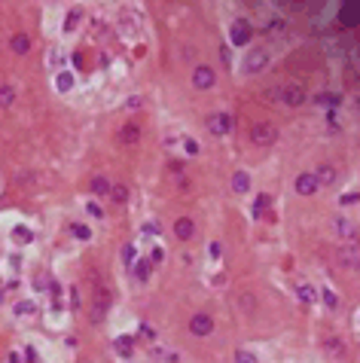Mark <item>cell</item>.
I'll list each match as a JSON object with an SVG mask.
<instances>
[{
	"mask_svg": "<svg viewBox=\"0 0 360 363\" xmlns=\"http://www.w3.org/2000/svg\"><path fill=\"white\" fill-rule=\"evenodd\" d=\"M134 275L141 278V281H147V278H150V263H147V259H144V263H137V266H134Z\"/></svg>",
	"mask_w": 360,
	"mask_h": 363,
	"instance_id": "28",
	"label": "cell"
},
{
	"mask_svg": "<svg viewBox=\"0 0 360 363\" xmlns=\"http://www.w3.org/2000/svg\"><path fill=\"white\" fill-rule=\"evenodd\" d=\"M232 189H235L238 196H241V192H247L250 189V174L247 171H235V174H232Z\"/></svg>",
	"mask_w": 360,
	"mask_h": 363,
	"instance_id": "13",
	"label": "cell"
},
{
	"mask_svg": "<svg viewBox=\"0 0 360 363\" xmlns=\"http://www.w3.org/2000/svg\"><path fill=\"white\" fill-rule=\"evenodd\" d=\"M208 251H211V256H214V259L223 256V254H220V251H223V247H220V241H211V247H208Z\"/></svg>",
	"mask_w": 360,
	"mask_h": 363,
	"instance_id": "37",
	"label": "cell"
},
{
	"mask_svg": "<svg viewBox=\"0 0 360 363\" xmlns=\"http://www.w3.org/2000/svg\"><path fill=\"white\" fill-rule=\"evenodd\" d=\"M318 104H339V98H333V95H318Z\"/></svg>",
	"mask_w": 360,
	"mask_h": 363,
	"instance_id": "38",
	"label": "cell"
},
{
	"mask_svg": "<svg viewBox=\"0 0 360 363\" xmlns=\"http://www.w3.org/2000/svg\"><path fill=\"white\" fill-rule=\"evenodd\" d=\"M71 232L79 238V241H89V238H92V229H89L86 223H74V226H71Z\"/></svg>",
	"mask_w": 360,
	"mask_h": 363,
	"instance_id": "22",
	"label": "cell"
},
{
	"mask_svg": "<svg viewBox=\"0 0 360 363\" xmlns=\"http://www.w3.org/2000/svg\"><path fill=\"white\" fill-rule=\"evenodd\" d=\"M315 180H318V186H321V183H323V186H327V183H336V168H333V165H321L318 171H315Z\"/></svg>",
	"mask_w": 360,
	"mask_h": 363,
	"instance_id": "12",
	"label": "cell"
},
{
	"mask_svg": "<svg viewBox=\"0 0 360 363\" xmlns=\"http://www.w3.org/2000/svg\"><path fill=\"white\" fill-rule=\"evenodd\" d=\"M250 34H253L250 21H247V18H235V21H232V28H229V40L235 43V46H247V43H250Z\"/></svg>",
	"mask_w": 360,
	"mask_h": 363,
	"instance_id": "3",
	"label": "cell"
},
{
	"mask_svg": "<svg viewBox=\"0 0 360 363\" xmlns=\"http://www.w3.org/2000/svg\"><path fill=\"white\" fill-rule=\"evenodd\" d=\"M89 214H92V217H98V220H101V217H104V208L98 205V201H89Z\"/></svg>",
	"mask_w": 360,
	"mask_h": 363,
	"instance_id": "34",
	"label": "cell"
},
{
	"mask_svg": "<svg viewBox=\"0 0 360 363\" xmlns=\"http://www.w3.org/2000/svg\"><path fill=\"white\" fill-rule=\"evenodd\" d=\"M110 196H113L116 205H125V201H129V186H125V183H116V186L110 189Z\"/></svg>",
	"mask_w": 360,
	"mask_h": 363,
	"instance_id": "19",
	"label": "cell"
},
{
	"mask_svg": "<svg viewBox=\"0 0 360 363\" xmlns=\"http://www.w3.org/2000/svg\"><path fill=\"white\" fill-rule=\"evenodd\" d=\"M13 235L19 238V241H31V238H34V232H28L25 226H16V232H13Z\"/></svg>",
	"mask_w": 360,
	"mask_h": 363,
	"instance_id": "31",
	"label": "cell"
},
{
	"mask_svg": "<svg viewBox=\"0 0 360 363\" xmlns=\"http://www.w3.org/2000/svg\"><path fill=\"white\" fill-rule=\"evenodd\" d=\"M281 101L287 107H303L305 104V89L299 83H290V86H281Z\"/></svg>",
	"mask_w": 360,
	"mask_h": 363,
	"instance_id": "4",
	"label": "cell"
},
{
	"mask_svg": "<svg viewBox=\"0 0 360 363\" xmlns=\"http://www.w3.org/2000/svg\"><path fill=\"white\" fill-rule=\"evenodd\" d=\"M137 138H141V128L137 126H122L119 128V141L122 144H137Z\"/></svg>",
	"mask_w": 360,
	"mask_h": 363,
	"instance_id": "15",
	"label": "cell"
},
{
	"mask_svg": "<svg viewBox=\"0 0 360 363\" xmlns=\"http://www.w3.org/2000/svg\"><path fill=\"white\" fill-rule=\"evenodd\" d=\"M141 333H144L147 339H156V330H150V327H147V324H141Z\"/></svg>",
	"mask_w": 360,
	"mask_h": 363,
	"instance_id": "40",
	"label": "cell"
},
{
	"mask_svg": "<svg viewBox=\"0 0 360 363\" xmlns=\"http://www.w3.org/2000/svg\"><path fill=\"white\" fill-rule=\"evenodd\" d=\"M323 305H327V309H339V299H336L333 290H323Z\"/></svg>",
	"mask_w": 360,
	"mask_h": 363,
	"instance_id": "29",
	"label": "cell"
},
{
	"mask_svg": "<svg viewBox=\"0 0 360 363\" xmlns=\"http://www.w3.org/2000/svg\"><path fill=\"white\" fill-rule=\"evenodd\" d=\"M34 311H37V305H34V302H19V305H16V314H19V317H28V314H34Z\"/></svg>",
	"mask_w": 360,
	"mask_h": 363,
	"instance_id": "27",
	"label": "cell"
},
{
	"mask_svg": "<svg viewBox=\"0 0 360 363\" xmlns=\"http://www.w3.org/2000/svg\"><path fill=\"white\" fill-rule=\"evenodd\" d=\"M214 83H217V73H214V67L199 64V67L192 71V86H195V89H202V92H205V89H211Z\"/></svg>",
	"mask_w": 360,
	"mask_h": 363,
	"instance_id": "5",
	"label": "cell"
},
{
	"mask_svg": "<svg viewBox=\"0 0 360 363\" xmlns=\"http://www.w3.org/2000/svg\"><path fill=\"white\" fill-rule=\"evenodd\" d=\"M9 363H21V360H19V357H16V354H13V357H9Z\"/></svg>",
	"mask_w": 360,
	"mask_h": 363,
	"instance_id": "42",
	"label": "cell"
},
{
	"mask_svg": "<svg viewBox=\"0 0 360 363\" xmlns=\"http://www.w3.org/2000/svg\"><path fill=\"white\" fill-rule=\"evenodd\" d=\"M183 150H187L189 156H199V144H195L192 138H187V141H183Z\"/></svg>",
	"mask_w": 360,
	"mask_h": 363,
	"instance_id": "32",
	"label": "cell"
},
{
	"mask_svg": "<svg viewBox=\"0 0 360 363\" xmlns=\"http://www.w3.org/2000/svg\"><path fill=\"white\" fill-rule=\"evenodd\" d=\"M220 55H223V64H229V61H232V52H229V46H220Z\"/></svg>",
	"mask_w": 360,
	"mask_h": 363,
	"instance_id": "39",
	"label": "cell"
},
{
	"mask_svg": "<svg viewBox=\"0 0 360 363\" xmlns=\"http://www.w3.org/2000/svg\"><path fill=\"white\" fill-rule=\"evenodd\" d=\"M269 205H272V196H269V192H260V196H257V201H253V214L260 217V214H263L265 208H269Z\"/></svg>",
	"mask_w": 360,
	"mask_h": 363,
	"instance_id": "20",
	"label": "cell"
},
{
	"mask_svg": "<svg viewBox=\"0 0 360 363\" xmlns=\"http://www.w3.org/2000/svg\"><path fill=\"white\" fill-rule=\"evenodd\" d=\"M141 104H144V98H141V95H132V98H125V110H137Z\"/></svg>",
	"mask_w": 360,
	"mask_h": 363,
	"instance_id": "30",
	"label": "cell"
},
{
	"mask_svg": "<svg viewBox=\"0 0 360 363\" xmlns=\"http://www.w3.org/2000/svg\"><path fill=\"white\" fill-rule=\"evenodd\" d=\"M162 254H165V251H162V247H156V251L150 254V259H147V263H150V266H153V263H162Z\"/></svg>",
	"mask_w": 360,
	"mask_h": 363,
	"instance_id": "35",
	"label": "cell"
},
{
	"mask_svg": "<svg viewBox=\"0 0 360 363\" xmlns=\"http://www.w3.org/2000/svg\"><path fill=\"white\" fill-rule=\"evenodd\" d=\"M25 357H28V363H37V354H34V348H25Z\"/></svg>",
	"mask_w": 360,
	"mask_h": 363,
	"instance_id": "41",
	"label": "cell"
},
{
	"mask_svg": "<svg viewBox=\"0 0 360 363\" xmlns=\"http://www.w3.org/2000/svg\"><path fill=\"white\" fill-rule=\"evenodd\" d=\"M134 259H137V251H134L132 244H125V247H122V263H125V266H134Z\"/></svg>",
	"mask_w": 360,
	"mask_h": 363,
	"instance_id": "25",
	"label": "cell"
},
{
	"mask_svg": "<svg viewBox=\"0 0 360 363\" xmlns=\"http://www.w3.org/2000/svg\"><path fill=\"white\" fill-rule=\"evenodd\" d=\"M336 232H339L342 238H354V235H357L354 223H351V220H345V217H339V220H336Z\"/></svg>",
	"mask_w": 360,
	"mask_h": 363,
	"instance_id": "17",
	"label": "cell"
},
{
	"mask_svg": "<svg viewBox=\"0 0 360 363\" xmlns=\"http://www.w3.org/2000/svg\"><path fill=\"white\" fill-rule=\"evenodd\" d=\"M174 235L180 238V241H189V238L195 235V223L189 217H180V220H174Z\"/></svg>",
	"mask_w": 360,
	"mask_h": 363,
	"instance_id": "9",
	"label": "cell"
},
{
	"mask_svg": "<svg viewBox=\"0 0 360 363\" xmlns=\"http://www.w3.org/2000/svg\"><path fill=\"white\" fill-rule=\"evenodd\" d=\"M293 186H296L299 196H315V192L321 189V186H318V180H315V174H299Z\"/></svg>",
	"mask_w": 360,
	"mask_h": 363,
	"instance_id": "8",
	"label": "cell"
},
{
	"mask_svg": "<svg viewBox=\"0 0 360 363\" xmlns=\"http://www.w3.org/2000/svg\"><path fill=\"white\" fill-rule=\"evenodd\" d=\"M250 141L257 144V146H272L278 141V128L269 126V122H260V126L250 128Z\"/></svg>",
	"mask_w": 360,
	"mask_h": 363,
	"instance_id": "1",
	"label": "cell"
},
{
	"mask_svg": "<svg viewBox=\"0 0 360 363\" xmlns=\"http://www.w3.org/2000/svg\"><path fill=\"white\" fill-rule=\"evenodd\" d=\"M265 64H269V49H250L245 58V73H260Z\"/></svg>",
	"mask_w": 360,
	"mask_h": 363,
	"instance_id": "6",
	"label": "cell"
},
{
	"mask_svg": "<svg viewBox=\"0 0 360 363\" xmlns=\"http://www.w3.org/2000/svg\"><path fill=\"white\" fill-rule=\"evenodd\" d=\"M113 345H116V354H119V357H132V354H134V351H132L134 342H132V339H125V336H119Z\"/></svg>",
	"mask_w": 360,
	"mask_h": 363,
	"instance_id": "16",
	"label": "cell"
},
{
	"mask_svg": "<svg viewBox=\"0 0 360 363\" xmlns=\"http://www.w3.org/2000/svg\"><path fill=\"white\" fill-rule=\"evenodd\" d=\"M9 46H13L16 55H28V52H31V37H28V34H16Z\"/></svg>",
	"mask_w": 360,
	"mask_h": 363,
	"instance_id": "11",
	"label": "cell"
},
{
	"mask_svg": "<svg viewBox=\"0 0 360 363\" xmlns=\"http://www.w3.org/2000/svg\"><path fill=\"white\" fill-rule=\"evenodd\" d=\"M144 232L147 235H159V223L153 220V223H144Z\"/></svg>",
	"mask_w": 360,
	"mask_h": 363,
	"instance_id": "36",
	"label": "cell"
},
{
	"mask_svg": "<svg viewBox=\"0 0 360 363\" xmlns=\"http://www.w3.org/2000/svg\"><path fill=\"white\" fill-rule=\"evenodd\" d=\"M110 189H113V183L107 177H92V192L95 196H110Z\"/></svg>",
	"mask_w": 360,
	"mask_h": 363,
	"instance_id": "14",
	"label": "cell"
},
{
	"mask_svg": "<svg viewBox=\"0 0 360 363\" xmlns=\"http://www.w3.org/2000/svg\"><path fill=\"white\" fill-rule=\"evenodd\" d=\"M79 18H83V13H79V9H71V16H67V21H64V31L71 34V31L79 25Z\"/></svg>",
	"mask_w": 360,
	"mask_h": 363,
	"instance_id": "23",
	"label": "cell"
},
{
	"mask_svg": "<svg viewBox=\"0 0 360 363\" xmlns=\"http://www.w3.org/2000/svg\"><path fill=\"white\" fill-rule=\"evenodd\" d=\"M55 86H58V92H71V86H74V73H58Z\"/></svg>",
	"mask_w": 360,
	"mask_h": 363,
	"instance_id": "21",
	"label": "cell"
},
{
	"mask_svg": "<svg viewBox=\"0 0 360 363\" xmlns=\"http://www.w3.org/2000/svg\"><path fill=\"white\" fill-rule=\"evenodd\" d=\"M235 363H260V360L253 357L247 348H238V351H235Z\"/></svg>",
	"mask_w": 360,
	"mask_h": 363,
	"instance_id": "24",
	"label": "cell"
},
{
	"mask_svg": "<svg viewBox=\"0 0 360 363\" xmlns=\"http://www.w3.org/2000/svg\"><path fill=\"white\" fill-rule=\"evenodd\" d=\"M357 199H360V196H357V192H345V196H342L339 201H342V205L348 208V205H357Z\"/></svg>",
	"mask_w": 360,
	"mask_h": 363,
	"instance_id": "33",
	"label": "cell"
},
{
	"mask_svg": "<svg viewBox=\"0 0 360 363\" xmlns=\"http://www.w3.org/2000/svg\"><path fill=\"white\" fill-rule=\"evenodd\" d=\"M296 296H299V302H303V305H315V302H318V290L311 287V284H299V287H296Z\"/></svg>",
	"mask_w": 360,
	"mask_h": 363,
	"instance_id": "10",
	"label": "cell"
},
{
	"mask_svg": "<svg viewBox=\"0 0 360 363\" xmlns=\"http://www.w3.org/2000/svg\"><path fill=\"white\" fill-rule=\"evenodd\" d=\"M342 263L345 266H357V247L354 244L348 247V251H342Z\"/></svg>",
	"mask_w": 360,
	"mask_h": 363,
	"instance_id": "26",
	"label": "cell"
},
{
	"mask_svg": "<svg viewBox=\"0 0 360 363\" xmlns=\"http://www.w3.org/2000/svg\"><path fill=\"white\" fill-rule=\"evenodd\" d=\"M208 131L211 134H217V138H223V134H229L232 131V116L226 110H217V113H211L208 116Z\"/></svg>",
	"mask_w": 360,
	"mask_h": 363,
	"instance_id": "2",
	"label": "cell"
},
{
	"mask_svg": "<svg viewBox=\"0 0 360 363\" xmlns=\"http://www.w3.org/2000/svg\"><path fill=\"white\" fill-rule=\"evenodd\" d=\"M13 104H16V92H13V86L0 83V107H13Z\"/></svg>",
	"mask_w": 360,
	"mask_h": 363,
	"instance_id": "18",
	"label": "cell"
},
{
	"mask_svg": "<svg viewBox=\"0 0 360 363\" xmlns=\"http://www.w3.org/2000/svg\"><path fill=\"white\" fill-rule=\"evenodd\" d=\"M189 333L192 336H211L214 333V317L211 314H192L189 317Z\"/></svg>",
	"mask_w": 360,
	"mask_h": 363,
	"instance_id": "7",
	"label": "cell"
}]
</instances>
